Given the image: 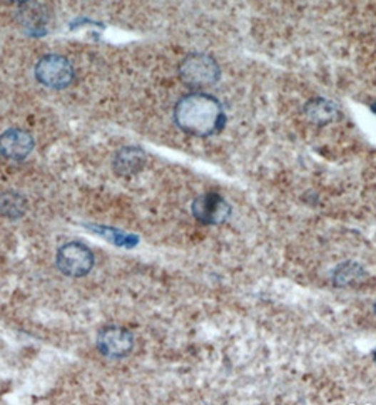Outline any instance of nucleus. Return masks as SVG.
Listing matches in <instances>:
<instances>
[{
  "mask_svg": "<svg viewBox=\"0 0 376 405\" xmlns=\"http://www.w3.org/2000/svg\"><path fill=\"white\" fill-rule=\"evenodd\" d=\"M174 121L188 135L208 137L221 132L225 115L218 99L204 92H193L177 102Z\"/></svg>",
  "mask_w": 376,
  "mask_h": 405,
  "instance_id": "1",
  "label": "nucleus"
},
{
  "mask_svg": "<svg viewBox=\"0 0 376 405\" xmlns=\"http://www.w3.org/2000/svg\"><path fill=\"white\" fill-rule=\"evenodd\" d=\"M221 71L217 61L205 54H191L180 66L181 81L193 89H205L215 85Z\"/></svg>",
  "mask_w": 376,
  "mask_h": 405,
  "instance_id": "2",
  "label": "nucleus"
},
{
  "mask_svg": "<svg viewBox=\"0 0 376 405\" xmlns=\"http://www.w3.org/2000/svg\"><path fill=\"white\" fill-rule=\"evenodd\" d=\"M59 270L67 277L81 278L89 274L95 265V256L88 246L81 242H70L61 246L56 256Z\"/></svg>",
  "mask_w": 376,
  "mask_h": 405,
  "instance_id": "3",
  "label": "nucleus"
},
{
  "mask_svg": "<svg viewBox=\"0 0 376 405\" xmlns=\"http://www.w3.org/2000/svg\"><path fill=\"white\" fill-rule=\"evenodd\" d=\"M37 81L51 89H64L74 81V68L71 63L61 56H46L34 68Z\"/></svg>",
  "mask_w": 376,
  "mask_h": 405,
  "instance_id": "4",
  "label": "nucleus"
},
{
  "mask_svg": "<svg viewBox=\"0 0 376 405\" xmlns=\"http://www.w3.org/2000/svg\"><path fill=\"white\" fill-rule=\"evenodd\" d=\"M191 212L198 222L204 225L218 226L225 223L229 219L232 207L221 195L215 193H208L194 200L191 205Z\"/></svg>",
  "mask_w": 376,
  "mask_h": 405,
  "instance_id": "5",
  "label": "nucleus"
},
{
  "mask_svg": "<svg viewBox=\"0 0 376 405\" xmlns=\"http://www.w3.org/2000/svg\"><path fill=\"white\" fill-rule=\"evenodd\" d=\"M96 346L99 352L109 359H123L133 350L135 339L122 327H106L99 332Z\"/></svg>",
  "mask_w": 376,
  "mask_h": 405,
  "instance_id": "6",
  "label": "nucleus"
},
{
  "mask_svg": "<svg viewBox=\"0 0 376 405\" xmlns=\"http://www.w3.org/2000/svg\"><path fill=\"white\" fill-rule=\"evenodd\" d=\"M34 148L31 135L21 129H9L0 135V154L13 161L24 160Z\"/></svg>",
  "mask_w": 376,
  "mask_h": 405,
  "instance_id": "7",
  "label": "nucleus"
},
{
  "mask_svg": "<svg viewBox=\"0 0 376 405\" xmlns=\"http://www.w3.org/2000/svg\"><path fill=\"white\" fill-rule=\"evenodd\" d=\"M148 155L138 145H128L121 148L113 158V170L119 177H132L143 170Z\"/></svg>",
  "mask_w": 376,
  "mask_h": 405,
  "instance_id": "8",
  "label": "nucleus"
},
{
  "mask_svg": "<svg viewBox=\"0 0 376 405\" xmlns=\"http://www.w3.org/2000/svg\"><path fill=\"white\" fill-rule=\"evenodd\" d=\"M305 115L317 125H327L337 119L338 109L334 103L324 99L310 101L305 106Z\"/></svg>",
  "mask_w": 376,
  "mask_h": 405,
  "instance_id": "9",
  "label": "nucleus"
},
{
  "mask_svg": "<svg viewBox=\"0 0 376 405\" xmlns=\"http://www.w3.org/2000/svg\"><path fill=\"white\" fill-rule=\"evenodd\" d=\"M364 277V270L357 263L341 265L334 272V282L338 287H347Z\"/></svg>",
  "mask_w": 376,
  "mask_h": 405,
  "instance_id": "10",
  "label": "nucleus"
},
{
  "mask_svg": "<svg viewBox=\"0 0 376 405\" xmlns=\"http://www.w3.org/2000/svg\"><path fill=\"white\" fill-rule=\"evenodd\" d=\"M372 356H374V360H375V363H376V349H375V350H374V353H372Z\"/></svg>",
  "mask_w": 376,
  "mask_h": 405,
  "instance_id": "11",
  "label": "nucleus"
},
{
  "mask_svg": "<svg viewBox=\"0 0 376 405\" xmlns=\"http://www.w3.org/2000/svg\"><path fill=\"white\" fill-rule=\"evenodd\" d=\"M13 1H27V0H13Z\"/></svg>",
  "mask_w": 376,
  "mask_h": 405,
  "instance_id": "12",
  "label": "nucleus"
},
{
  "mask_svg": "<svg viewBox=\"0 0 376 405\" xmlns=\"http://www.w3.org/2000/svg\"><path fill=\"white\" fill-rule=\"evenodd\" d=\"M374 311H375V314H376V304H375V307H374Z\"/></svg>",
  "mask_w": 376,
  "mask_h": 405,
  "instance_id": "13",
  "label": "nucleus"
}]
</instances>
